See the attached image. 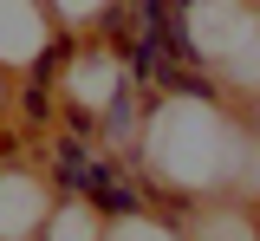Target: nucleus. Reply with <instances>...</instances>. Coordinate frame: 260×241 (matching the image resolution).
Segmentation results:
<instances>
[{"mask_svg": "<svg viewBox=\"0 0 260 241\" xmlns=\"http://www.w3.org/2000/svg\"><path fill=\"white\" fill-rule=\"evenodd\" d=\"M52 13H59V26H72V33H91L98 20L117 7V0H46Z\"/></svg>", "mask_w": 260, "mask_h": 241, "instance_id": "39448f33", "label": "nucleus"}, {"mask_svg": "<svg viewBox=\"0 0 260 241\" xmlns=\"http://www.w3.org/2000/svg\"><path fill=\"white\" fill-rule=\"evenodd\" d=\"M7 117H13V78L0 72V124H7Z\"/></svg>", "mask_w": 260, "mask_h": 241, "instance_id": "423d86ee", "label": "nucleus"}, {"mask_svg": "<svg viewBox=\"0 0 260 241\" xmlns=\"http://www.w3.org/2000/svg\"><path fill=\"white\" fill-rule=\"evenodd\" d=\"M104 241H182V228L143 208V215H124V222H111V228H104Z\"/></svg>", "mask_w": 260, "mask_h": 241, "instance_id": "20e7f679", "label": "nucleus"}, {"mask_svg": "<svg viewBox=\"0 0 260 241\" xmlns=\"http://www.w3.org/2000/svg\"><path fill=\"white\" fill-rule=\"evenodd\" d=\"M72 33L46 0H0V72H26L52 52V39Z\"/></svg>", "mask_w": 260, "mask_h": 241, "instance_id": "f257e3e1", "label": "nucleus"}, {"mask_svg": "<svg viewBox=\"0 0 260 241\" xmlns=\"http://www.w3.org/2000/svg\"><path fill=\"white\" fill-rule=\"evenodd\" d=\"M104 215H98L85 196H59L52 202V215H46V228H39V241H104Z\"/></svg>", "mask_w": 260, "mask_h": 241, "instance_id": "7ed1b4c3", "label": "nucleus"}, {"mask_svg": "<svg viewBox=\"0 0 260 241\" xmlns=\"http://www.w3.org/2000/svg\"><path fill=\"white\" fill-rule=\"evenodd\" d=\"M52 202H59L52 176H32L20 163H7L0 170V241H39Z\"/></svg>", "mask_w": 260, "mask_h": 241, "instance_id": "f03ea898", "label": "nucleus"}]
</instances>
